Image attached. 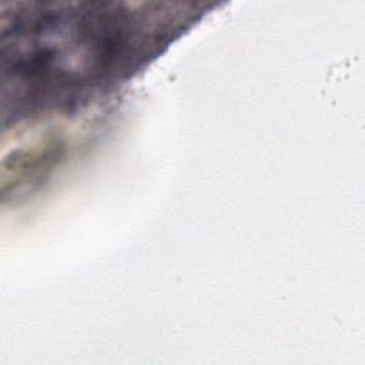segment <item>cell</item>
I'll return each mask as SVG.
<instances>
[{
    "label": "cell",
    "instance_id": "obj_1",
    "mask_svg": "<svg viewBox=\"0 0 365 365\" xmlns=\"http://www.w3.org/2000/svg\"><path fill=\"white\" fill-rule=\"evenodd\" d=\"M202 14L194 3L30 1L1 6V113L64 111L147 66Z\"/></svg>",
    "mask_w": 365,
    "mask_h": 365
}]
</instances>
